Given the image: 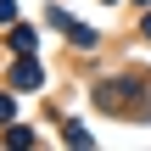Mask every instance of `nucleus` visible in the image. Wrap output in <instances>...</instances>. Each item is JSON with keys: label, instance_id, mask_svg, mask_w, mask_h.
Here are the masks:
<instances>
[{"label": "nucleus", "instance_id": "1", "mask_svg": "<svg viewBox=\"0 0 151 151\" xmlns=\"http://www.w3.org/2000/svg\"><path fill=\"white\" fill-rule=\"evenodd\" d=\"M11 84H22V90H34V84H39V67H34V62H17V73H11Z\"/></svg>", "mask_w": 151, "mask_h": 151}]
</instances>
